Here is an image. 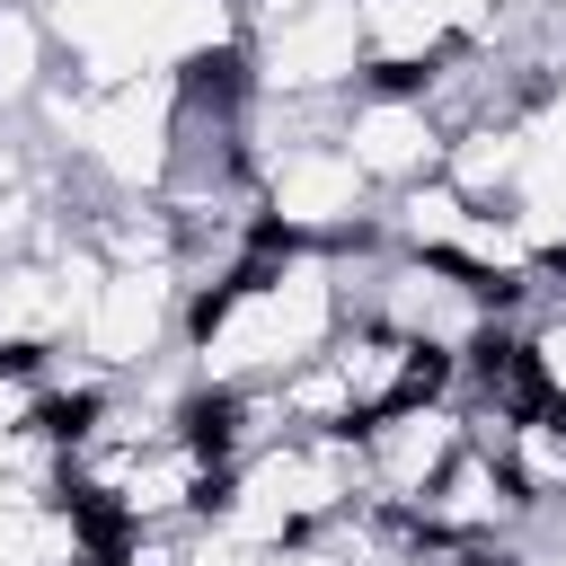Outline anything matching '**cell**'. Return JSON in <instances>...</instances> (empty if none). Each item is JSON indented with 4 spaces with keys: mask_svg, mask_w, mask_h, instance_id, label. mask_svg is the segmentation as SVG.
I'll list each match as a JSON object with an SVG mask.
<instances>
[{
    "mask_svg": "<svg viewBox=\"0 0 566 566\" xmlns=\"http://www.w3.org/2000/svg\"><path fill=\"white\" fill-rule=\"evenodd\" d=\"M345 318H354V301H345L336 248L274 239L230 283L186 301V363L203 380H221V389H256V380H283L310 354H327Z\"/></svg>",
    "mask_w": 566,
    "mask_h": 566,
    "instance_id": "cell-1",
    "label": "cell"
},
{
    "mask_svg": "<svg viewBox=\"0 0 566 566\" xmlns=\"http://www.w3.org/2000/svg\"><path fill=\"white\" fill-rule=\"evenodd\" d=\"M256 212L274 239L292 248H354V239H380V195L371 177L345 159L336 133H301V142H274L256 159Z\"/></svg>",
    "mask_w": 566,
    "mask_h": 566,
    "instance_id": "cell-2",
    "label": "cell"
},
{
    "mask_svg": "<svg viewBox=\"0 0 566 566\" xmlns=\"http://www.w3.org/2000/svg\"><path fill=\"white\" fill-rule=\"evenodd\" d=\"M248 71H256V97L345 106L363 88V18H354V0H318V9H292V18L256 27L248 35Z\"/></svg>",
    "mask_w": 566,
    "mask_h": 566,
    "instance_id": "cell-3",
    "label": "cell"
},
{
    "mask_svg": "<svg viewBox=\"0 0 566 566\" xmlns=\"http://www.w3.org/2000/svg\"><path fill=\"white\" fill-rule=\"evenodd\" d=\"M71 345H80L97 371H115V380L150 371L159 354L186 345V274H177V265H106V283L88 292Z\"/></svg>",
    "mask_w": 566,
    "mask_h": 566,
    "instance_id": "cell-4",
    "label": "cell"
},
{
    "mask_svg": "<svg viewBox=\"0 0 566 566\" xmlns=\"http://www.w3.org/2000/svg\"><path fill=\"white\" fill-rule=\"evenodd\" d=\"M336 142H345V159L371 177V195H398V186H416V177L442 168L451 124H442V106H433L424 88H354V97L336 106Z\"/></svg>",
    "mask_w": 566,
    "mask_h": 566,
    "instance_id": "cell-5",
    "label": "cell"
},
{
    "mask_svg": "<svg viewBox=\"0 0 566 566\" xmlns=\"http://www.w3.org/2000/svg\"><path fill=\"white\" fill-rule=\"evenodd\" d=\"M327 363H336V380H345V398H354V424H371V416H398V407H424V398H451V354H433L424 336H407V327H389V318H345L336 327V345H327Z\"/></svg>",
    "mask_w": 566,
    "mask_h": 566,
    "instance_id": "cell-6",
    "label": "cell"
},
{
    "mask_svg": "<svg viewBox=\"0 0 566 566\" xmlns=\"http://www.w3.org/2000/svg\"><path fill=\"white\" fill-rule=\"evenodd\" d=\"M460 451H469V407H460V398H424V407L371 416V424H363V495L416 513L424 486H433Z\"/></svg>",
    "mask_w": 566,
    "mask_h": 566,
    "instance_id": "cell-7",
    "label": "cell"
},
{
    "mask_svg": "<svg viewBox=\"0 0 566 566\" xmlns=\"http://www.w3.org/2000/svg\"><path fill=\"white\" fill-rule=\"evenodd\" d=\"M416 522H424V539H451V548H478V539H522L531 531V504L513 495V478H504V460L486 451V442H469L433 486H424V504H416Z\"/></svg>",
    "mask_w": 566,
    "mask_h": 566,
    "instance_id": "cell-8",
    "label": "cell"
},
{
    "mask_svg": "<svg viewBox=\"0 0 566 566\" xmlns=\"http://www.w3.org/2000/svg\"><path fill=\"white\" fill-rule=\"evenodd\" d=\"M495 460H504L513 495L531 504V522H566V407L557 398H531L495 433Z\"/></svg>",
    "mask_w": 566,
    "mask_h": 566,
    "instance_id": "cell-9",
    "label": "cell"
},
{
    "mask_svg": "<svg viewBox=\"0 0 566 566\" xmlns=\"http://www.w3.org/2000/svg\"><path fill=\"white\" fill-rule=\"evenodd\" d=\"M531 150H539V124H531V115H478V124H460V133H451L442 177H451L469 203H513V186H522Z\"/></svg>",
    "mask_w": 566,
    "mask_h": 566,
    "instance_id": "cell-10",
    "label": "cell"
},
{
    "mask_svg": "<svg viewBox=\"0 0 566 566\" xmlns=\"http://www.w3.org/2000/svg\"><path fill=\"white\" fill-rule=\"evenodd\" d=\"M469 195L433 168V177H416V186H398V195H380V239L389 248H416V256H451L460 248V230H469Z\"/></svg>",
    "mask_w": 566,
    "mask_h": 566,
    "instance_id": "cell-11",
    "label": "cell"
},
{
    "mask_svg": "<svg viewBox=\"0 0 566 566\" xmlns=\"http://www.w3.org/2000/svg\"><path fill=\"white\" fill-rule=\"evenodd\" d=\"M513 336H522V363H531V389L539 398H557L566 407V283H548L522 318H513Z\"/></svg>",
    "mask_w": 566,
    "mask_h": 566,
    "instance_id": "cell-12",
    "label": "cell"
},
{
    "mask_svg": "<svg viewBox=\"0 0 566 566\" xmlns=\"http://www.w3.org/2000/svg\"><path fill=\"white\" fill-rule=\"evenodd\" d=\"M53 354H0V433H53Z\"/></svg>",
    "mask_w": 566,
    "mask_h": 566,
    "instance_id": "cell-13",
    "label": "cell"
},
{
    "mask_svg": "<svg viewBox=\"0 0 566 566\" xmlns=\"http://www.w3.org/2000/svg\"><path fill=\"white\" fill-rule=\"evenodd\" d=\"M531 124H539V133H557V142H566V71H557V80H548V97H539V106H531Z\"/></svg>",
    "mask_w": 566,
    "mask_h": 566,
    "instance_id": "cell-14",
    "label": "cell"
},
{
    "mask_svg": "<svg viewBox=\"0 0 566 566\" xmlns=\"http://www.w3.org/2000/svg\"><path fill=\"white\" fill-rule=\"evenodd\" d=\"M548 9H557V18H566V0H548Z\"/></svg>",
    "mask_w": 566,
    "mask_h": 566,
    "instance_id": "cell-15",
    "label": "cell"
}]
</instances>
